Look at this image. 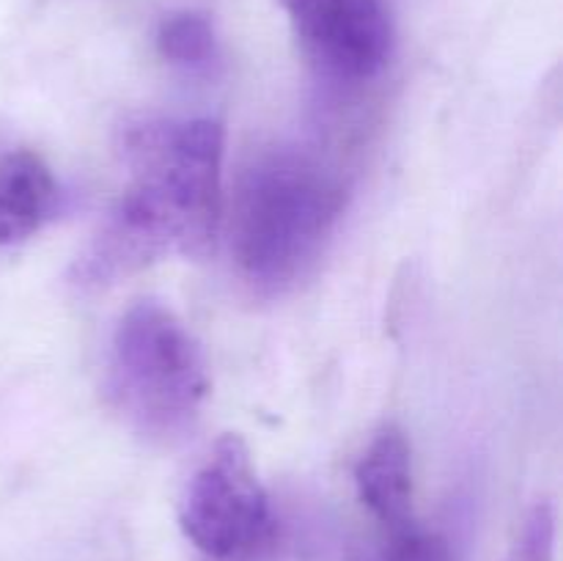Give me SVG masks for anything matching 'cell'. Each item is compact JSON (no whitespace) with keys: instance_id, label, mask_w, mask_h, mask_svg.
Masks as SVG:
<instances>
[{"instance_id":"1","label":"cell","mask_w":563,"mask_h":561,"mask_svg":"<svg viewBox=\"0 0 563 561\" xmlns=\"http://www.w3.org/2000/svg\"><path fill=\"white\" fill-rule=\"evenodd\" d=\"M223 127L146 119L124 132L130 168L119 201L71 267L80 289H104L168 256L212 251L223 209Z\"/></svg>"},{"instance_id":"2","label":"cell","mask_w":563,"mask_h":561,"mask_svg":"<svg viewBox=\"0 0 563 561\" xmlns=\"http://www.w3.org/2000/svg\"><path fill=\"white\" fill-rule=\"evenodd\" d=\"M341 212L344 187L328 165L297 148L262 154L234 196L236 267L256 289H289L313 267Z\"/></svg>"},{"instance_id":"3","label":"cell","mask_w":563,"mask_h":561,"mask_svg":"<svg viewBox=\"0 0 563 561\" xmlns=\"http://www.w3.org/2000/svg\"><path fill=\"white\" fill-rule=\"evenodd\" d=\"M108 388L115 410L146 435L185 429L207 399L201 344L157 300H141L119 319L110 341Z\"/></svg>"},{"instance_id":"4","label":"cell","mask_w":563,"mask_h":561,"mask_svg":"<svg viewBox=\"0 0 563 561\" xmlns=\"http://www.w3.org/2000/svg\"><path fill=\"white\" fill-rule=\"evenodd\" d=\"M179 526L212 559H240L267 542L273 531L269 498L240 435H223L190 479Z\"/></svg>"},{"instance_id":"5","label":"cell","mask_w":563,"mask_h":561,"mask_svg":"<svg viewBox=\"0 0 563 561\" xmlns=\"http://www.w3.org/2000/svg\"><path fill=\"white\" fill-rule=\"evenodd\" d=\"M306 53L344 80L374 77L390 55V22L379 0H280Z\"/></svg>"},{"instance_id":"6","label":"cell","mask_w":563,"mask_h":561,"mask_svg":"<svg viewBox=\"0 0 563 561\" xmlns=\"http://www.w3.org/2000/svg\"><path fill=\"white\" fill-rule=\"evenodd\" d=\"M58 185L49 165L31 148L0 152V248L16 245L53 218Z\"/></svg>"},{"instance_id":"7","label":"cell","mask_w":563,"mask_h":561,"mask_svg":"<svg viewBox=\"0 0 563 561\" xmlns=\"http://www.w3.org/2000/svg\"><path fill=\"white\" fill-rule=\"evenodd\" d=\"M357 495L379 522L405 531L412 512L410 446L399 427H383L355 468Z\"/></svg>"},{"instance_id":"8","label":"cell","mask_w":563,"mask_h":561,"mask_svg":"<svg viewBox=\"0 0 563 561\" xmlns=\"http://www.w3.org/2000/svg\"><path fill=\"white\" fill-rule=\"evenodd\" d=\"M157 50L168 64L181 69H209L218 58V36L212 22L198 11H176L157 28Z\"/></svg>"},{"instance_id":"9","label":"cell","mask_w":563,"mask_h":561,"mask_svg":"<svg viewBox=\"0 0 563 561\" xmlns=\"http://www.w3.org/2000/svg\"><path fill=\"white\" fill-rule=\"evenodd\" d=\"M385 561H449L445 544L423 534H405Z\"/></svg>"}]
</instances>
